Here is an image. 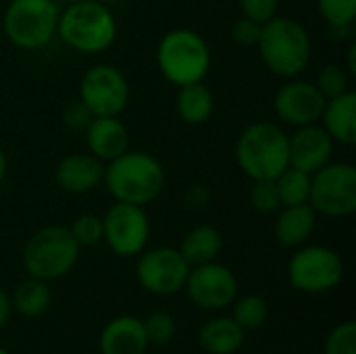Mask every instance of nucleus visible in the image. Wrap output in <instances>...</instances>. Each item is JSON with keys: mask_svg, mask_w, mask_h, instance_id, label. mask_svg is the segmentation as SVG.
Segmentation results:
<instances>
[{"mask_svg": "<svg viewBox=\"0 0 356 354\" xmlns=\"http://www.w3.org/2000/svg\"><path fill=\"white\" fill-rule=\"evenodd\" d=\"M165 169L156 156L144 150H125L104 165V184L119 202L146 207L165 188Z\"/></svg>", "mask_w": 356, "mask_h": 354, "instance_id": "obj_1", "label": "nucleus"}, {"mask_svg": "<svg viewBox=\"0 0 356 354\" xmlns=\"http://www.w3.org/2000/svg\"><path fill=\"white\" fill-rule=\"evenodd\" d=\"M257 48L265 67L286 79L298 77L313 56V42L307 27L296 19L280 15L263 23Z\"/></svg>", "mask_w": 356, "mask_h": 354, "instance_id": "obj_2", "label": "nucleus"}, {"mask_svg": "<svg viewBox=\"0 0 356 354\" xmlns=\"http://www.w3.org/2000/svg\"><path fill=\"white\" fill-rule=\"evenodd\" d=\"M236 163L252 182L275 179L290 167L288 134L269 121L248 125L236 142Z\"/></svg>", "mask_w": 356, "mask_h": 354, "instance_id": "obj_3", "label": "nucleus"}, {"mask_svg": "<svg viewBox=\"0 0 356 354\" xmlns=\"http://www.w3.org/2000/svg\"><path fill=\"white\" fill-rule=\"evenodd\" d=\"M56 35L75 52L96 54L106 50L117 38L113 10L96 0H79L60 10Z\"/></svg>", "mask_w": 356, "mask_h": 354, "instance_id": "obj_4", "label": "nucleus"}, {"mask_svg": "<svg viewBox=\"0 0 356 354\" xmlns=\"http://www.w3.org/2000/svg\"><path fill=\"white\" fill-rule=\"evenodd\" d=\"M156 65L163 77L177 88L196 83L202 81L211 69V48L198 31L177 27L161 38Z\"/></svg>", "mask_w": 356, "mask_h": 354, "instance_id": "obj_5", "label": "nucleus"}, {"mask_svg": "<svg viewBox=\"0 0 356 354\" xmlns=\"http://www.w3.org/2000/svg\"><path fill=\"white\" fill-rule=\"evenodd\" d=\"M79 250L81 248L69 227L46 225L27 240L23 250V267L29 277L42 282L60 280L75 267Z\"/></svg>", "mask_w": 356, "mask_h": 354, "instance_id": "obj_6", "label": "nucleus"}, {"mask_svg": "<svg viewBox=\"0 0 356 354\" xmlns=\"http://www.w3.org/2000/svg\"><path fill=\"white\" fill-rule=\"evenodd\" d=\"M58 17L56 0H10L2 17L4 35L21 50H40L56 35Z\"/></svg>", "mask_w": 356, "mask_h": 354, "instance_id": "obj_7", "label": "nucleus"}, {"mask_svg": "<svg viewBox=\"0 0 356 354\" xmlns=\"http://www.w3.org/2000/svg\"><path fill=\"white\" fill-rule=\"evenodd\" d=\"M309 204L317 215L350 217L356 211V169L350 163H327L311 175Z\"/></svg>", "mask_w": 356, "mask_h": 354, "instance_id": "obj_8", "label": "nucleus"}, {"mask_svg": "<svg viewBox=\"0 0 356 354\" xmlns=\"http://www.w3.org/2000/svg\"><path fill=\"white\" fill-rule=\"evenodd\" d=\"M344 277L342 257L327 246H298L288 265V280L294 290L307 294L330 292Z\"/></svg>", "mask_w": 356, "mask_h": 354, "instance_id": "obj_9", "label": "nucleus"}, {"mask_svg": "<svg viewBox=\"0 0 356 354\" xmlns=\"http://www.w3.org/2000/svg\"><path fill=\"white\" fill-rule=\"evenodd\" d=\"M79 100L92 117H119L129 102L127 77L115 65H94L81 77Z\"/></svg>", "mask_w": 356, "mask_h": 354, "instance_id": "obj_10", "label": "nucleus"}, {"mask_svg": "<svg viewBox=\"0 0 356 354\" xmlns=\"http://www.w3.org/2000/svg\"><path fill=\"white\" fill-rule=\"evenodd\" d=\"M102 230V240L117 257H138L150 238V221L144 207L119 200L104 213Z\"/></svg>", "mask_w": 356, "mask_h": 354, "instance_id": "obj_11", "label": "nucleus"}, {"mask_svg": "<svg viewBox=\"0 0 356 354\" xmlns=\"http://www.w3.org/2000/svg\"><path fill=\"white\" fill-rule=\"evenodd\" d=\"M190 273V265L181 257L179 248L171 246H156L152 250H142L138 265H136V277L140 286L146 292L169 296L179 292L186 286Z\"/></svg>", "mask_w": 356, "mask_h": 354, "instance_id": "obj_12", "label": "nucleus"}, {"mask_svg": "<svg viewBox=\"0 0 356 354\" xmlns=\"http://www.w3.org/2000/svg\"><path fill=\"white\" fill-rule=\"evenodd\" d=\"M186 292L194 305L207 311H219L236 300L238 280L234 271L217 261L190 267Z\"/></svg>", "mask_w": 356, "mask_h": 354, "instance_id": "obj_13", "label": "nucleus"}, {"mask_svg": "<svg viewBox=\"0 0 356 354\" xmlns=\"http://www.w3.org/2000/svg\"><path fill=\"white\" fill-rule=\"evenodd\" d=\"M325 106V98L309 79L290 77L275 94L273 108L277 117L292 127H302L311 123H319L321 113Z\"/></svg>", "mask_w": 356, "mask_h": 354, "instance_id": "obj_14", "label": "nucleus"}, {"mask_svg": "<svg viewBox=\"0 0 356 354\" xmlns=\"http://www.w3.org/2000/svg\"><path fill=\"white\" fill-rule=\"evenodd\" d=\"M334 140L330 134L319 125H302L296 127L292 136H288V156H290V167L300 169L309 175L332 163L334 156Z\"/></svg>", "mask_w": 356, "mask_h": 354, "instance_id": "obj_15", "label": "nucleus"}, {"mask_svg": "<svg viewBox=\"0 0 356 354\" xmlns=\"http://www.w3.org/2000/svg\"><path fill=\"white\" fill-rule=\"evenodd\" d=\"M56 184L69 194H86L104 179V163L90 152H73L65 156L54 171Z\"/></svg>", "mask_w": 356, "mask_h": 354, "instance_id": "obj_16", "label": "nucleus"}, {"mask_svg": "<svg viewBox=\"0 0 356 354\" xmlns=\"http://www.w3.org/2000/svg\"><path fill=\"white\" fill-rule=\"evenodd\" d=\"M90 154L108 163L129 148V131L119 117H92L83 129Z\"/></svg>", "mask_w": 356, "mask_h": 354, "instance_id": "obj_17", "label": "nucleus"}, {"mask_svg": "<svg viewBox=\"0 0 356 354\" xmlns=\"http://www.w3.org/2000/svg\"><path fill=\"white\" fill-rule=\"evenodd\" d=\"M102 354H144L148 344L144 321L131 315H121L104 325L98 340Z\"/></svg>", "mask_w": 356, "mask_h": 354, "instance_id": "obj_18", "label": "nucleus"}, {"mask_svg": "<svg viewBox=\"0 0 356 354\" xmlns=\"http://www.w3.org/2000/svg\"><path fill=\"white\" fill-rule=\"evenodd\" d=\"M321 127L338 144L353 146L356 142V94L353 90L325 100Z\"/></svg>", "mask_w": 356, "mask_h": 354, "instance_id": "obj_19", "label": "nucleus"}, {"mask_svg": "<svg viewBox=\"0 0 356 354\" xmlns=\"http://www.w3.org/2000/svg\"><path fill=\"white\" fill-rule=\"evenodd\" d=\"M315 225L317 213L309 202L282 207L275 219V238L286 248H298L309 242L315 232Z\"/></svg>", "mask_w": 356, "mask_h": 354, "instance_id": "obj_20", "label": "nucleus"}, {"mask_svg": "<svg viewBox=\"0 0 356 354\" xmlns=\"http://www.w3.org/2000/svg\"><path fill=\"white\" fill-rule=\"evenodd\" d=\"M223 248V236L217 227L213 225H198L186 234L181 240L179 252L186 259L190 267L204 265L211 261H217Z\"/></svg>", "mask_w": 356, "mask_h": 354, "instance_id": "obj_21", "label": "nucleus"}, {"mask_svg": "<svg viewBox=\"0 0 356 354\" xmlns=\"http://www.w3.org/2000/svg\"><path fill=\"white\" fill-rule=\"evenodd\" d=\"M198 340L209 354H234L244 342V330L232 317H215L200 328Z\"/></svg>", "mask_w": 356, "mask_h": 354, "instance_id": "obj_22", "label": "nucleus"}, {"mask_svg": "<svg viewBox=\"0 0 356 354\" xmlns=\"http://www.w3.org/2000/svg\"><path fill=\"white\" fill-rule=\"evenodd\" d=\"M175 104H177V115L181 117L184 123L202 125L211 119L215 111V96L202 81H196L179 88Z\"/></svg>", "mask_w": 356, "mask_h": 354, "instance_id": "obj_23", "label": "nucleus"}, {"mask_svg": "<svg viewBox=\"0 0 356 354\" xmlns=\"http://www.w3.org/2000/svg\"><path fill=\"white\" fill-rule=\"evenodd\" d=\"M50 303H52V294L48 282L29 277L15 288L10 307H15V311L21 313L23 317H40L48 311Z\"/></svg>", "mask_w": 356, "mask_h": 354, "instance_id": "obj_24", "label": "nucleus"}, {"mask_svg": "<svg viewBox=\"0 0 356 354\" xmlns=\"http://www.w3.org/2000/svg\"><path fill=\"white\" fill-rule=\"evenodd\" d=\"M273 182H275L282 207L309 202V194H311V175L309 173L294 169V167H286Z\"/></svg>", "mask_w": 356, "mask_h": 354, "instance_id": "obj_25", "label": "nucleus"}, {"mask_svg": "<svg viewBox=\"0 0 356 354\" xmlns=\"http://www.w3.org/2000/svg\"><path fill=\"white\" fill-rule=\"evenodd\" d=\"M267 315H269V307H267L265 298L259 294H248V296H242L234 305L232 319L244 332H250V330H259L267 321Z\"/></svg>", "mask_w": 356, "mask_h": 354, "instance_id": "obj_26", "label": "nucleus"}, {"mask_svg": "<svg viewBox=\"0 0 356 354\" xmlns=\"http://www.w3.org/2000/svg\"><path fill=\"white\" fill-rule=\"evenodd\" d=\"M315 86L319 88L323 98L330 100V98H336V96H340V94L350 90V77H348V73L340 65L330 63V65H323L319 69Z\"/></svg>", "mask_w": 356, "mask_h": 354, "instance_id": "obj_27", "label": "nucleus"}, {"mask_svg": "<svg viewBox=\"0 0 356 354\" xmlns=\"http://www.w3.org/2000/svg\"><path fill=\"white\" fill-rule=\"evenodd\" d=\"M248 200H250V207L257 213H263V215H271V213L282 209L280 194H277V188H275L273 179L252 182V188L248 192Z\"/></svg>", "mask_w": 356, "mask_h": 354, "instance_id": "obj_28", "label": "nucleus"}, {"mask_svg": "<svg viewBox=\"0 0 356 354\" xmlns=\"http://www.w3.org/2000/svg\"><path fill=\"white\" fill-rule=\"evenodd\" d=\"M71 236L75 238V242L79 244V248L83 246H96L98 242H102V217L94 215V213H83L77 219H73L71 227H69Z\"/></svg>", "mask_w": 356, "mask_h": 354, "instance_id": "obj_29", "label": "nucleus"}, {"mask_svg": "<svg viewBox=\"0 0 356 354\" xmlns=\"http://www.w3.org/2000/svg\"><path fill=\"white\" fill-rule=\"evenodd\" d=\"M175 319L169 315V313H152L144 319V332H146V338H148V344H156V346H163V344H169L175 336Z\"/></svg>", "mask_w": 356, "mask_h": 354, "instance_id": "obj_30", "label": "nucleus"}, {"mask_svg": "<svg viewBox=\"0 0 356 354\" xmlns=\"http://www.w3.org/2000/svg\"><path fill=\"white\" fill-rule=\"evenodd\" d=\"M317 10L327 25L355 23L356 0H317Z\"/></svg>", "mask_w": 356, "mask_h": 354, "instance_id": "obj_31", "label": "nucleus"}, {"mask_svg": "<svg viewBox=\"0 0 356 354\" xmlns=\"http://www.w3.org/2000/svg\"><path fill=\"white\" fill-rule=\"evenodd\" d=\"M325 354H356L355 321H344L332 330L325 342Z\"/></svg>", "mask_w": 356, "mask_h": 354, "instance_id": "obj_32", "label": "nucleus"}, {"mask_svg": "<svg viewBox=\"0 0 356 354\" xmlns=\"http://www.w3.org/2000/svg\"><path fill=\"white\" fill-rule=\"evenodd\" d=\"M277 8H280V0H240L242 17L252 19L261 25L273 19L277 15Z\"/></svg>", "mask_w": 356, "mask_h": 354, "instance_id": "obj_33", "label": "nucleus"}, {"mask_svg": "<svg viewBox=\"0 0 356 354\" xmlns=\"http://www.w3.org/2000/svg\"><path fill=\"white\" fill-rule=\"evenodd\" d=\"M261 27H263L261 23L242 17V19H238V21L234 23V27H232V38H234V42L240 44V46H257V42H259V38H261Z\"/></svg>", "mask_w": 356, "mask_h": 354, "instance_id": "obj_34", "label": "nucleus"}, {"mask_svg": "<svg viewBox=\"0 0 356 354\" xmlns=\"http://www.w3.org/2000/svg\"><path fill=\"white\" fill-rule=\"evenodd\" d=\"M92 115L90 111L86 108V104L81 100H75V102H69L63 111V123L67 129L71 131H83L86 125L90 123Z\"/></svg>", "mask_w": 356, "mask_h": 354, "instance_id": "obj_35", "label": "nucleus"}, {"mask_svg": "<svg viewBox=\"0 0 356 354\" xmlns=\"http://www.w3.org/2000/svg\"><path fill=\"white\" fill-rule=\"evenodd\" d=\"M330 27V35L336 42H346L353 38L355 31V23H344V25H327Z\"/></svg>", "mask_w": 356, "mask_h": 354, "instance_id": "obj_36", "label": "nucleus"}, {"mask_svg": "<svg viewBox=\"0 0 356 354\" xmlns=\"http://www.w3.org/2000/svg\"><path fill=\"white\" fill-rule=\"evenodd\" d=\"M8 317H10V298L0 288V328L8 321Z\"/></svg>", "mask_w": 356, "mask_h": 354, "instance_id": "obj_37", "label": "nucleus"}, {"mask_svg": "<svg viewBox=\"0 0 356 354\" xmlns=\"http://www.w3.org/2000/svg\"><path fill=\"white\" fill-rule=\"evenodd\" d=\"M6 173H8V159H6V154H4V150L0 148V184L4 182V177H6Z\"/></svg>", "mask_w": 356, "mask_h": 354, "instance_id": "obj_38", "label": "nucleus"}, {"mask_svg": "<svg viewBox=\"0 0 356 354\" xmlns=\"http://www.w3.org/2000/svg\"><path fill=\"white\" fill-rule=\"evenodd\" d=\"M355 56H356V44H350V50H348V71H350V73H356Z\"/></svg>", "mask_w": 356, "mask_h": 354, "instance_id": "obj_39", "label": "nucleus"}, {"mask_svg": "<svg viewBox=\"0 0 356 354\" xmlns=\"http://www.w3.org/2000/svg\"><path fill=\"white\" fill-rule=\"evenodd\" d=\"M56 2H67V4H71V2H79V0H56Z\"/></svg>", "mask_w": 356, "mask_h": 354, "instance_id": "obj_40", "label": "nucleus"}, {"mask_svg": "<svg viewBox=\"0 0 356 354\" xmlns=\"http://www.w3.org/2000/svg\"><path fill=\"white\" fill-rule=\"evenodd\" d=\"M0 354H8V353H6V351H4V348H0Z\"/></svg>", "mask_w": 356, "mask_h": 354, "instance_id": "obj_41", "label": "nucleus"}]
</instances>
